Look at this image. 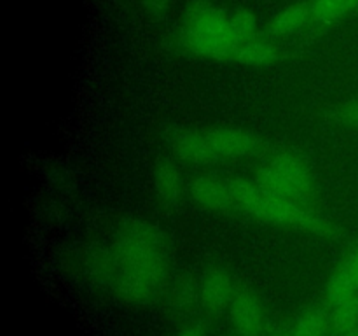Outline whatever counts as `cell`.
<instances>
[{"mask_svg":"<svg viewBox=\"0 0 358 336\" xmlns=\"http://www.w3.org/2000/svg\"><path fill=\"white\" fill-rule=\"evenodd\" d=\"M112 255L117 272L135 276L156 290L166 272V237L154 224L128 219L115 233Z\"/></svg>","mask_w":358,"mask_h":336,"instance_id":"1","label":"cell"},{"mask_svg":"<svg viewBox=\"0 0 358 336\" xmlns=\"http://www.w3.org/2000/svg\"><path fill=\"white\" fill-rule=\"evenodd\" d=\"M229 186L236 209L255 219L320 237H332L336 233L334 226L327 219L301 206V203L264 191L255 182L229 178Z\"/></svg>","mask_w":358,"mask_h":336,"instance_id":"2","label":"cell"},{"mask_svg":"<svg viewBox=\"0 0 358 336\" xmlns=\"http://www.w3.org/2000/svg\"><path fill=\"white\" fill-rule=\"evenodd\" d=\"M182 41L192 52L208 58H233L240 46L231 30L229 13L212 6H198L187 14Z\"/></svg>","mask_w":358,"mask_h":336,"instance_id":"3","label":"cell"},{"mask_svg":"<svg viewBox=\"0 0 358 336\" xmlns=\"http://www.w3.org/2000/svg\"><path fill=\"white\" fill-rule=\"evenodd\" d=\"M255 184L271 195L303 203L313 191V175L301 156L278 153L255 175Z\"/></svg>","mask_w":358,"mask_h":336,"instance_id":"4","label":"cell"},{"mask_svg":"<svg viewBox=\"0 0 358 336\" xmlns=\"http://www.w3.org/2000/svg\"><path fill=\"white\" fill-rule=\"evenodd\" d=\"M205 135L219 158L257 156L266 147L261 136L241 128H212Z\"/></svg>","mask_w":358,"mask_h":336,"instance_id":"5","label":"cell"},{"mask_svg":"<svg viewBox=\"0 0 358 336\" xmlns=\"http://www.w3.org/2000/svg\"><path fill=\"white\" fill-rule=\"evenodd\" d=\"M229 317L240 336H259L264 329V307L252 290H236L229 304Z\"/></svg>","mask_w":358,"mask_h":336,"instance_id":"6","label":"cell"},{"mask_svg":"<svg viewBox=\"0 0 358 336\" xmlns=\"http://www.w3.org/2000/svg\"><path fill=\"white\" fill-rule=\"evenodd\" d=\"M234 294L236 290H234L233 280L226 270L213 266L203 273L201 282H199V303L206 312L220 314L229 307Z\"/></svg>","mask_w":358,"mask_h":336,"instance_id":"7","label":"cell"},{"mask_svg":"<svg viewBox=\"0 0 358 336\" xmlns=\"http://www.w3.org/2000/svg\"><path fill=\"white\" fill-rule=\"evenodd\" d=\"M189 195L198 205L208 210H233L236 209L229 178H220L215 175H199L189 184Z\"/></svg>","mask_w":358,"mask_h":336,"instance_id":"8","label":"cell"},{"mask_svg":"<svg viewBox=\"0 0 358 336\" xmlns=\"http://www.w3.org/2000/svg\"><path fill=\"white\" fill-rule=\"evenodd\" d=\"M171 149L182 161L191 164H210L219 160L206 140L205 132L178 130L171 135Z\"/></svg>","mask_w":358,"mask_h":336,"instance_id":"9","label":"cell"},{"mask_svg":"<svg viewBox=\"0 0 358 336\" xmlns=\"http://www.w3.org/2000/svg\"><path fill=\"white\" fill-rule=\"evenodd\" d=\"M154 188L159 198L166 203H175L184 191V178L177 164L171 161H161L154 170Z\"/></svg>","mask_w":358,"mask_h":336,"instance_id":"10","label":"cell"},{"mask_svg":"<svg viewBox=\"0 0 358 336\" xmlns=\"http://www.w3.org/2000/svg\"><path fill=\"white\" fill-rule=\"evenodd\" d=\"M311 20L310 7L303 6V4H296V6H289L278 14H275L271 21H269L268 31L273 37H287L303 28L308 21Z\"/></svg>","mask_w":358,"mask_h":336,"instance_id":"11","label":"cell"},{"mask_svg":"<svg viewBox=\"0 0 358 336\" xmlns=\"http://www.w3.org/2000/svg\"><path fill=\"white\" fill-rule=\"evenodd\" d=\"M278 48L273 44L271 41H264V38L254 37L250 41L243 42L236 48L233 58L238 63H243V65H268L273 63L278 58Z\"/></svg>","mask_w":358,"mask_h":336,"instance_id":"12","label":"cell"},{"mask_svg":"<svg viewBox=\"0 0 358 336\" xmlns=\"http://www.w3.org/2000/svg\"><path fill=\"white\" fill-rule=\"evenodd\" d=\"M331 328V315L317 308H310L294 322V336H327Z\"/></svg>","mask_w":358,"mask_h":336,"instance_id":"13","label":"cell"},{"mask_svg":"<svg viewBox=\"0 0 358 336\" xmlns=\"http://www.w3.org/2000/svg\"><path fill=\"white\" fill-rule=\"evenodd\" d=\"M358 0H313L310 6L311 20L318 23H332L353 9Z\"/></svg>","mask_w":358,"mask_h":336,"instance_id":"14","label":"cell"},{"mask_svg":"<svg viewBox=\"0 0 358 336\" xmlns=\"http://www.w3.org/2000/svg\"><path fill=\"white\" fill-rule=\"evenodd\" d=\"M331 324L339 335H345V332L358 328V298L332 304Z\"/></svg>","mask_w":358,"mask_h":336,"instance_id":"15","label":"cell"},{"mask_svg":"<svg viewBox=\"0 0 358 336\" xmlns=\"http://www.w3.org/2000/svg\"><path fill=\"white\" fill-rule=\"evenodd\" d=\"M229 23L238 44H243V42L257 37V18H255L254 13H250V10H233V13H229Z\"/></svg>","mask_w":358,"mask_h":336,"instance_id":"16","label":"cell"},{"mask_svg":"<svg viewBox=\"0 0 358 336\" xmlns=\"http://www.w3.org/2000/svg\"><path fill=\"white\" fill-rule=\"evenodd\" d=\"M171 298H173L175 304L182 310V308L191 307L194 301L199 300V290H196L191 284L180 282L177 287H175L173 293H171Z\"/></svg>","mask_w":358,"mask_h":336,"instance_id":"17","label":"cell"},{"mask_svg":"<svg viewBox=\"0 0 358 336\" xmlns=\"http://www.w3.org/2000/svg\"><path fill=\"white\" fill-rule=\"evenodd\" d=\"M339 119H341L343 122H346V125H352L358 128V100L345 105V107L339 111Z\"/></svg>","mask_w":358,"mask_h":336,"instance_id":"18","label":"cell"},{"mask_svg":"<svg viewBox=\"0 0 358 336\" xmlns=\"http://www.w3.org/2000/svg\"><path fill=\"white\" fill-rule=\"evenodd\" d=\"M177 336H205V332H203L201 326L194 324V326H187V328L182 329L180 332H177Z\"/></svg>","mask_w":358,"mask_h":336,"instance_id":"19","label":"cell"},{"mask_svg":"<svg viewBox=\"0 0 358 336\" xmlns=\"http://www.w3.org/2000/svg\"><path fill=\"white\" fill-rule=\"evenodd\" d=\"M143 4H145L150 10H154V13L163 10L164 7H166V0H143Z\"/></svg>","mask_w":358,"mask_h":336,"instance_id":"20","label":"cell"},{"mask_svg":"<svg viewBox=\"0 0 358 336\" xmlns=\"http://www.w3.org/2000/svg\"><path fill=\"white\" fill-rule=\"evenodd\" d=\"M341 336H358V328H355V329H352V331L345 332V335H341Z\"/></svg>","mask_w":358,"mask_h":336,"instance_id":"21","label":"cell"},{"mask_svg":"<svg viewBox=\"0 0 358 336\" xmlns=\"http://www.w3.org/2000/svg\"><path fill=\"white\" fill-rule=\"evenodd\" d=\"M273 336H283V335H273Z\"/></svg>","mask_w":358,"mask_h":336,"instance_id":"22","label":"cell"}]
</instances>
